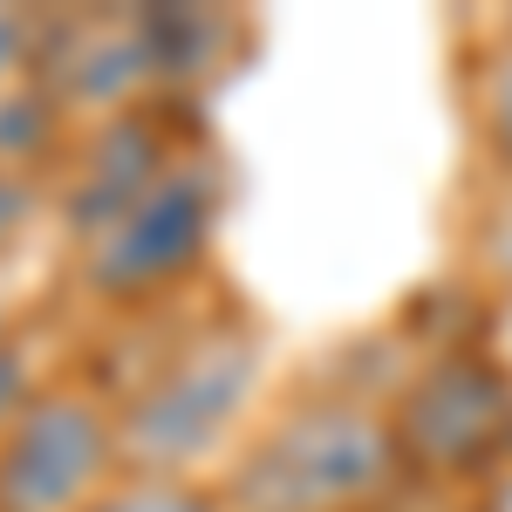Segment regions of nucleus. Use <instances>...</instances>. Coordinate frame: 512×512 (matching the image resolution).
Wrapping results in <instances>:
<instances>
[{
  "instance_id": "nucleus-1",
  "label": "nucleus",
  "mask_w": 512,
  "mask_h": 512,
  "mask_svg": "<svg viewBox=\"0 0 512 512\" xmlns=\"http://www.w3.org/2000/svg\"><path fill=\"white\" fill-rule=\"evenodd\" d=\"M403 472V444L362 396H308L233 465L226 512H362Z\"/></svg>"
},
{
  "instance_id": "nucleus-2",
  "label": "nucleus",
  "mask_w": 512,
  "mask_h": 512,
  "mask_svg": "<svg viewBox=\"0 0 512 512\" xmlns=\"http://www.w3.org/2000/svg\"><path fill=\"white\" fill-rule=\"evenodd\" d=\"M260 383V335L205 328L192 349H178L117 417V444L137 472H185L192 458L219 451L233 417Z\"/></svg>"
},
{
  "instance_id": "nucleus-3",
  "label": "nucleus",
  "mask_w": 512,
  "mask_h": 512,
  "mask_svg": "<svg viewBox=\"0 0 512 512\" xmlns=\"http://www.w3.org/2000/svg\"><path fill=\"white\" fill-rule=\"evenodd\" d=\"M117 458V417L96 396L41 390L0 437V512H89Z\"/></svg>"
},
{
  "instance_id": "nucleus-4",
  "label": "nucleus",
  "mask_w": 512,
  "mask_h": 512,
  "mask_svg": "<svg viewBox=\"0 0 512 512\" xmlns=\"http://www.w3.org/2000/svg\"><path fill=\"white\" fill-rule=\"evenodd\" d=\"M212 219H219V171L212 164H164L158 185L96 246H82V274L103 301H151L205 260Z\"/></svg>"
},
{
  "instance_id": "nucleus-5",
  "label": "nucleus",
  "mask_w": 512,
  "mask_h": 512,
  "mask_svg": "<svg viewBox=\"0 0 512 512\" xmlns=\"http://www.w3.org/2000/svg\"><path fill=\"white\" fill-rule=\"evenodd\" d=\"M403 458H424L437 472H472L512 451V383L485 355H437L396 403Z\"/></svg>"
},
{
  "instance_id": "nucleus-6",
  "label": "nucleus",
  "mask_w": 512,
  "mask_h": 512,
  "mask_svg": "<svg viewBox=\"0 0 512 512\" xmlns=\"http://www.w3.org/2000/svg\"><path fill=\"white\" fill-rule=\"evenodd\" d=\"M158 178H164V144L151 130V117L117 110L89 137V164H82L76 192H69V233H82V246H96Z\"/></svg>"
},
{
  "instance_id": "nucleus-7",
  "label": "nucleus",
  "mask_w": 512,
  "mask_h": 512,
  "mask_svg": "<svg viewBox=\"0 0 512 512\" xmlns=\"http://www.w3.org/2000/svg\"><path fill=\"white\" fill-rule=\"evenodd\" d=\"M89 512H226V499H212V492L192 485L185 472H130Z\"/></svg>"
},
{
  "instance_id": "nucleus-8",
  "label": "nucleus",
  "mask_w": 512,
  "mask_h": 512,
  "mask_svg": "<svg viewBox=\"0 0 512 512\" xmlns=\"http://www.w3.org/2000/svg\"><path fill=\"white\" fill-rule=\"evenodd\" d=\"M478 123H485V137H492V151L512 164V48H499V55H492V69H485Z\"/></svg>"
},
{
  "instance_id": "nucleus-9",
  "label": "nucleus",
  "mask_w": 512,
  "mask_h": 512,
  "mask_svg": "<svg viewBox=\"0 0 512 512\" xmlns=\"http://www.w3.org/2000/svg\"><path fill=\"white\" fill-rule=\"evenodd\" d=\"M35 396H28V362H21V349H0V437H7V424L28 410Z\"/></svg>"
},
{
  "instance_id": "nucleus-10",
  "label": "nucleus",
  "mask_w": 512,
  "mask_h": 512,
  "mask_svg": "<svg viewBox=\"0 0 512 512\" xmlns=\"http://www.w3.org/2000/svg\"><path fill=\"white\" fill-rule=\"evenodd\" d=\"M485 267L512 287V192H506V205L485 219Z\"/></svg>"
},
{
  "instance_id": "nucleus-11",
  "label": "nucleus",
  "mask_w": 512,
  "mask_h": 512,
  "mask_svg": "<svg viewBox=\"0 0 512 512\" xmlns=\"http://www.w3.org/2000/svg\"><path fill=\"white\" fill-rule=\"evenodd\" d=\"M21 212H28V192H21L14 178H0V239L21 226Z\"/></svg>"
},
{
  "instance_id": "nucleus-12",
  "label": "nucleus",
  "mask_w": 512,
  "mask_h": 512,
  "mask_svg": "<svg viewBox=\"0 0 512 512\" xmlns=\"http://www.w3.org/2000/svg\"><path fill=\"white\" fill-rule=\"evenodd\" d=\"M14 55H21V35H14V21H7V14H0V69H7V62H14Z\"/></svg>"
},
{
  "instance_id": "nucleus-13",
  "label": "nucleus",
  "mask_w": 512,
  "mask_h": 512,
  "mask_svg": "<svg viewBox=\"0 0 512 512\" xmlns=\"http://www.w3.org/2000/svg\"><path fill=\"white\" fill-rule=\"evenodd\" d=\"M506 335H512V321H506ZM506 349H512V342H506Z\"/></svg>"
}]
</instances>
